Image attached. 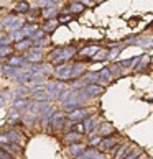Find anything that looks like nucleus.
<instances>
[{
	"label": "nucleus",
	"mask_w": 153,
	"mask_h": 159,
	"mask_svg": "<svg viewBox=\"0 0 153 159\" xmlns=\"http://www.w3.org/2000/svg\"><path fill=\"white\" fill-rule=\"evenodd\" d=\"M74 54H76V49L73 48V46H66V48L55 49V51L51 52V57H53V61L60 66V64H64L68 59H71Z\"/></svg>",
	"instance_id": "nucleus-1"
},
{
	"label": "nucleus",
	"mask_w": 153,
	"mask_h": 159,
	"mask_svg": "<svg viewBox=\"0 0 153 159\" xmlns=\"http://www.w3.org/2000/svg\"><path fill=\"white\" fill-rule=\"evenodd\" d=\"M73 74H74V66H73V64H60V66L55 67V75L60 80L74 79Z\"/></svg>",
	"instance_id": "nucleus-2"
},
{
	"label": "nucleus",
	"mask_w": 153,
	"mask_h": 159,
	"mask_svg": "<svg viewBox=\"0 0 153 159\" xmlns=\"http://www.w3.org/2000/svg\"><path fill=\"white\" fill-rule=\"evenodd\" d=\"M89 113L91 111L87 108H78V110L71 111V113H68V120L73 123H79V121H84L86 118H89Z\"/></svg>",
	"instance_id": "nucleus-3"
},
{
	"label": "nucleus",
	"mask_w": 153,
	"mask_h": 159,
	"mask_svg": "<svg viewBox=\"0 0 153 159\" xmlns=\"http://www.w3.org/2000/svg\"><path fill=\"white\" fill-rule=\"evenodd\" d=\"M64 113H61V111H55V115L51 116V121H50V125H51V129L53 131H60V129H63L64 126Z\"/></svg>",
	"instance_id": "nucleus-4"
},
{
	"label": "nucleus",
	"mask_w": 153,
	"mask_h": 159,
	"mask_svg": "<svg viewBox=\"0 0 153 159\" xmlns=\"http://www.w3.org/2000/svg\"><path fill=\"white\" fill-rule=\"evenodd\" d=\"M117 146V139L115 138H112V136H109V138H104L102 141H101V144L97 146V149L101 151V152H105V151H112L114 148Z\"/></svg>",
	"instance_id": "nucleus-5"
},
{
	"label": "nucleus",
	"mask_w": 153,
	"mask_h": 159,
	"mask_svg": "<svg viewBox=\"0 0 153 159\" xmlns=\"http://www.w3.org/2000/svg\"><path fill=\"white\" fill-rule=\"evenodd\" d=\"M86 151V146L82 144V143H74V144H69L68 146V152H69V156L71 157H78V156H81L82 152Z\"/></svg>",
	"instance_id": "nucleus-6"
},
{
	"label": "nucleus",
	"mask_w": 153,
	"mask_h": 159,
	"mask_svg": "<svg viewBox=\"0 0 153 159\" xmlns=\"http://www.w3.org/2000/svg\"><path fill=\"white\" fill-rule=\"evenodd\" d=\"M76 159H102V152L99 149H96V148H89Z\"/></svg>",
	"instance_id": "nucleus-7"
},
{
	"label": "nucleus",
	"mask_w": 153,
	"mask_h": 159,
	"mask_svg": "<svg viewBox=\"0 0 153 159\" xmlns=\"http://www.w3.org/2000/svg\"><path fill=\"white\" fill-rule=\"evenodd\" d=\"M112 133H115V129H114V126L110 125V123L104 121V123H101V125H99V136L109 138V136H112Z\"/></svg>",
	"instance_id": "nucleus-8"
},
{
	"label": "nucleus",
	"mask_w": 153,
	"mask_h": 159,
	"mask_svg": "<svg viewBox=\"0 0 153 159\" xmlns=\"http://www.w3.org/2000/svg\"><path fill=\"white\" fill-rule=\"evenodd\" d=\"M99 51H101V49H99V46H87V48L79 51V56L81 57H94Z\"/></svg>",
	"instance_id": "nucleus-9"
},
{
	"label": "nucleus",
	"mask_w": 153,
	"mask_h": 159,
	"mask_svg": "<svg viewBox=\"0 0 153 159\" xmlns=\"http://www.w3.org/2000/svg\"><path fill=\"white\" fill-rule=\"evenodd\" d=\"M25 59L26 61H30V62H38L41 59V49L36 48V49H30L25 54Z\"/></svg>",
	"instance_id": "nucleus-10"
},
{
	"label": "nucleus",
	"mask_w": 153,
	"mask_h": 159,
	"mask_svg": "<svg viewBox=\"0 0 153 159\" xmlns=\"http://www.w3.org/2000/svg\"><path fill=\"white\" fill-rule=\"evenodd\" d=\"M82 139V134L76 133V131H69L64 134V143H69V144H74V143H79Z\"/></svg>",
	"instance_id": "nucleus-11"
},
{
	"label": "nucleus",
	"mask_w": 153,
	"mask_h": 159,
	"mask_svg": "<svg viewBox=\"0 0 153 159\" xmlns=\"http://www.w3.org/2000/svg\"><path fill=\"white\" fill-rule=\"evenodd\" d=\"M130 151H132V146H128V144H125V143L119 144V149H117V152H115L114 157H115V159H123Z\"/></svg>",
	"instance_id": "nucleus-12"
},
{
	"label": "nucleus",
	"mask_w": 153,
	"mask_h": 159,
	"mask_svg": "<svg viewBox=\"0 0 153 159\" xmlns=\"http://www.w3.org/2000/svg\"><path fill=\"white\" fill-rule=\"evenodd\" d=\"M82 79L86 80L87 85H92V84H97V82H101V74H99V72H87Z\"/></svg>",
	"instance_id": "nucleus-13"
},
{
	"label": "nucleus",
	"mask_w": 153,
	"mask_h": 159,
	"mask_svg": "<svg viewBox=\"0 0 153 159\" xmlns=\"http://www.w3.org/2000/svg\"><path fill=\"white\" fill-rule=\"evenodd\" d=\"M87 93H89L91 97H97V95H101V93H104V89L101 85H97V84H92V85H86V89H84Z\"/></svg>",
	"instance_id": "nucleus-14"
},
{
	"label": "nucleus",
	"mask_w": 153,
	"mask_h": 159,
	"mask_svg": "<svg viewBox=\"0 0 153 159\" xmlns=\"http://www.w3.org/2000/svg\"><path fill=\"white\" fill-rule=\"evenodd\" d=\"M97 116H89V118H86L84 120V128H86V133H87V136L92 133V129L96 128V123H97Z\"/></svg>",
	"instance_id": "nucleus-15"
},
{
	"label": "nucleus",
	"mask_w": 153,
	"mask_h": 159,
	"mask_svg": "<svg viewBox=\"0 0 153 159\" xmlns=\"http://www.w3.org/2000/svg\"><path fill=\"white\" fill-rule=\"evenodd\" d=\"M101 80L104 82V84H109L110 80H112V70H110V67H104L101 69Z\"/></svg>",
	"instance_id": "nucleus-16"
},
{
	"label": "nucleus",
	"mask_w": 153,
	"mask_h": 159,
	"mask_svg": "<svg viewBox=\"0 0 153 159\" xmlns=\"http://www.w3.org/2000/svg\"><path fill=\"white\" fill-rule=\"evenodd\" d=\"M8 139L13 144H18V146H23V143H25V139L22 138V134L15 133V131H8Z\"/></svg>",
	"instance_id": "nucleus-17"
},
{
	"label": "nucleus",
	"mask_w": 153,
	"mask_h": 159,
	"mask_svg": "<svg viewBox=\"0 0 153 159\" xmlns=\"http://www.w3.org/2000/svg\"><path fill=\"white\" fill-rule=\"evenodd\" d=\"M30 100H26V98H17L15 102H13V108L15 110H22V108H28L30 107Z\"/></svg>",
	"instance_id": "nucleus-18"
},
{
	"label": "nucleus",
	"mask_w": 153,
	"mask_h": 159,
	"mask_svg": "<svg viewBox=\"0 0 153 159\" xmlns=\"http://www.w3.org/2000/svg\"><path fill=\"white\" fill-rule=\"evenodd\" d=\"M23 62H25V57H20V56H13L8 59V66L12 67H22Z\"/></svg>",
	"instance_id": "nucleus-19"
},
{
	"label": "nucleus",
	"mask_w": 153,
	"mask_h": 159,
	"mask_svg": "<svg viewBox=\"0 0 153 159\" xmlns=\"http://www.w3.org/2000/svg\"><path fill=\"white\" fill-rule=\"evenodd\" d=\"M22 31H23V34H25V36H33V34L38 31V26H36V25H25Z\"/></svg>",
	"instance_id": "nucleus-20"
},
{
	"label": "nucleus",
	"mask_w": 153,
	"mask_h": 159,
	"mask_svg": "<svg viewBox=\"0 0 153 159\" xmlns=\"http://www.w3.org/2000/svg\"><path fill=\"white\" fill-rule=\"evenodd\" d=\"M31 44H33V39H23V41H18V43L15 44V48L18 51H22V49H28Z\"/></svg>",
	"instance_id": "nucleus-21"
},
{
	"label": "nucleus",
	"mask_w": 153,
	"mask_h": 159,
	"mask_svg": "<svg viewBox=\"0 0 153 159\" xmlns=\"http://www.w3.org/2000/svg\"><path fill=\"white\" fill-rule=\"evenodd\" d=\"M84 69H86V66H84L82 62L74 64V74H73V77H74V79H79V77H81V74L84 72Z\"/></svg>",
	"instance_id": "nucleus-22"
},
{
	"label": "nucleus",
	"mask_w": 153,
	"mask_h": 159,
	"mask_svg": "<svg viewBox=\"0 0 153 159\" xmlns=\"http://www.w3.org/2000/svg\"><path fill=\"white\" fill-rule=\"evenodd\" d=\"M28 92L31 93V90H30V89H26V87H18V89H15V90H13V95H15L17 98H22V97H25Z\"/></svg>",
	"instance_id": "nucleus-23"
},
{
	"label": "nucleus",
	"mask_w": 153,
	"mask_h": 159,
	"mask_svg": "<svg viewBox=\"0 0 153 159\" xmlns=\"http://www.w3.org/2000/svg\"><path fill=\"white\" fill-rule=\"evenodd\" d=\"M74 95V90H63L61 92V95H60V102L64 103V102H68L69 98H71Z\"/></svg>",
	"instance_id": "nucleus-24"
},
{
	"label": "nucleus",
	"mask_w": 153,
	"mask_h": 159,
	"mask_svg": "<svg viewBox=\"0 0 153 159\" xmlns=\"http://www.w3.org/2000/svg\"><path fill=\"white\" fill-rule=\"evenodd\" d=\"M56 15V7H51V8H43V16L48 20H53V16Z\"/></svg>",
	"instance_id": "nucleus-25"
},
{
	"label": "nucleus",
	"mask_w": 153,
	"mask_h": 159,
	"mask_svg": "<svg viewBox=\"0 0 153 159\" xmlns=\"http://www.w3.org/2000/svg\"><path fill=\"white\" fill-rule=\"evenodd\" d=\"M92 59H94V61H101V59H109V52L105 51V49H101V51H99V52H97L96 56L92 57Z\"/></svg>",
	"instance_id": "nucleus-26"
},
{
	"label": "nucleus",
	"mask_w": 153,
	"mask_h": 159,
	"mask_svg": "<svg viewBox=\"0 0 153 159\" xmlns=\"http://www.w3.org/2000/svg\"><path fill=\"white\" fill-rule=\"evenodd\" d=\"M84 10V5L79 3V2H73L71 3V11L73 13H81V11Z\"/></svg>",
	"instance_id": "nucleus-27"
},
{
	"label": "nucleus",
	"mask_w": 153,
	"mask_h": 159,
	"mask_svg": "<svg viewBox=\"0 0 153 159\" xmlns=\"http://www.w3.org/2000/svg\"><path fill=\"white\" fill-rule=\"evenodd\" d=\"M15 16H8V18H3V21H2V28H7L8 26V30L12 28V25H13L15 23Z\"/></svg>",
	"instance_id": "nucleus-28"
},
{
	"label": "nucleus",
	"mask_w": 153,
	"mask_h": 159,
	"mask_svg": "<svg viewBox=\"0 0 153 159\" xmlns=\"http://www.w3.org/2000/svg\"><path fill=\"white\" fill-rule=\"evenodd\" d=\"M137 44L143 46V48H153V39L151 38H148V39H138Z\"/></svg>",
	"instance_id": "nucleus-29"
},
{
	"label": "nucleus",
	"mask_w": 153,
	"mask_h": 159,
	"mask_svg": "<svg viewBox=\"0 0 153 159\" xmlns=\"http://www.w3.org/2000/svg\"><path fill=\"white\" fill-rule=\"evenodd\" d=\"M73 131L76 133H82V131H86V128H84V123H73Z\"/></svg>",
	"instance_id": "nucleus-30"
},
{
	"label": "nucleus",
	"mask_w": 153,
	"mask_h": 159,
	"mask_svg": "<svg viewBox=\"0 0 153 159\" xmlns=\"http://www.w3.org/2000/svg\"><path fill=\"white\" fill-rule=\"evenodd\" d=\"M140 156H142V151H130L123 159H138Z\"/></svg>",
	"instance_id": "nucleus-31"
},
{
	"label": "nucleus",
	"mask_w": 153,
	"mask_h": 159,
	"mask_svg": "<svg viewBox=\"0 0 153 159\" xmlns=\"http://www.w3.org/2000/svg\"><path fill=\"white\" fill-rule=\"evenodd\" d=\"M28 10V3L26 2H20V3H17V7H15V11H26Z\"/></svg>",
	"instance_id": "nucleus-32"
},
{
	"label": "nucleus",
	"mask_w": 153,
	"mask_h": 159,
	"mask_svg": "<svg viewBox=\"0 0 153 159\" xmlns=\"http://www.w3.org/2000/svg\"><path fill=\"white\" fill-rule=\"evenodd\" d=\"M13 54V49L10 46H2V57H7V56H12Z\"/></svg>",
	"instance_id": "nucleus-33"
},
{
	"label": "nucleus",
	"mask_w": 153,
	"mask_h": 159,
	"mask_svg": "<svg viewBox=\"0 0 153 159\" xmlns=\"http://www.w3.org/2000/svg\"><path fill=\"white\" fill-rule=\"evenodd\" d=\"M53 3H55V0H40V5H41L43 8H51V7H55Z\"/></svg>",
	"instance_id": "nucleus-34"
},
{
	"label": "nucleus",
	"mask_w": 153,
	"mask_h": 159,
	"mask_svg": "<svg viewBox=\"0 0 153 159\" xmlns=\"http://www.w3.org/2000/svg\"><path fill=\"white\" fill-rule=\"evenodd\" d=\"M55 26H56V21H55V20L46 21V25H45V31H53V30H55Z\"/></svg>",
	"instance_id": "nucleus-35"
},
{
	"label": "nucleus",
	"mask_w": 153,
	"mask_h": 159,
	"mask_svg": "<svg viewBox=\"0 0 153 159\" xmlns=\"http://www.w3.org/2000/svg\"><path fill=\"white\" fill-rule=\"evenodd\" d=\"M150 61V57L148 56H143L142 59H140V62H138V66H137V69H143L145 66H146V62Z\"/></svg>",
	"instance_id": "nucleus-36"
},
{
	"label": "nucleus",
	"mask_w": 153,
	"mask_h": 159,
	"mask_svg": "<svg viewBox=\"0 0 153 159\" xmlns=\"http://www.w3.org/2000/svg\"><path fill=\"white\" fill-rule=\"evenodd\" d=\"M119 52H120V48H115V49H112L109 52V59H115L117 56H119Z\"/></svg>",
	"instance_id": "nucleus-37"
},
{
	"label": "nucleus",
	"mask_w": 153,
	"mask_h": 159,
	"mask_svg": "<svg viewBox=\"0 0 153 159\" xmlns=\"http://www.w3.org/2000/svg\"><path fill=\"white\" fill-rule=\"evenodd\" d=\"M73 20V15H63L60 16V23H69Z\"/></svg>",
	"instance_id": "nucleus-38"
},
{
	"label": "nucleus",
	"mask_w": 153,
	"mask_h": 159,
	"mask_svg": "<svg viewBox=\"0 0 153 159\" xmlns=\"http://www.w3.org/2000/svg\"><path fill=\"white\" fill-rule=\"evenodd\" d=\"M102 139H104L102 136H97V138H92L89 144H91V146H99V144H101V141H102Z\"/></svg>",
	"instance_id": "nucleus-39"
},
{
	"label": "nucleus",
	"mask_w": 153,
	"mask_h": 159,
	"mask_svg": "<svg viewBox=\"0 0 153 159\" xmlns=\"http://www.w3.org/2000/svg\"><path fill=\"white\" fill-rule=\"evenodd\" d=\"M43 34H45L43 31H40V30H38V31H36V33H35V34H33V36H31V39H33V41H38V39H43Z\"/></svg>",
	"instance_id": "nucleus-40"
},
{
	"label": "nucleus",
	"mask_w": 153,
	"mask_h": 159,
	"mask_svg": "<svg viewBox=\"0 0 153 159\" xmlns=\"http://www.w3.org/2000/svg\"><path fill=\"white\" fill-rule=\"evenodd\" d=\"M41 74H51V69H50V66H46V64H41Z\"/></svg>",
	"instance_id": "nucleus-41"
},
{
	"label": "nucleus",
	"mask_w": 153,
	"mask_h": 159,
	"mask_svg": "<svg viewBox=\"0 0 153 159\" xmlns=\"http://www.w3.org/2000/svg\"><path fill=\"white\" fill-rule=\"evenodd\" d=\"M10 41H12V39H10V36L7 38L5 34H2V41H0V43H2V46H8V44H10Z\"/></svg>",
	"instance_id": "nucleus-42"
},
{
	"label": "nucleus",
	"mask_w": 153,
	"mask_h": 159,
	"mask_svg": "<svg viewBox=\"0 0 153 159\" xmlns=\"http://www.w3.org/2000/svg\"><path fill=\"white\" fill-rule=\"evenodd\" d=\"M0 156H2V159H13V156H12L10 152H7L5 149H2V152H0Z\"/></svg>",
	"instance_id": "nucleus-43"
},
{
	"label": "nucleus",
	"mask_w": 153,
	"mask_h": 159,
	"mask_svg": "<svg viewBox=\"0 0 153 159\" xmlns=\"http://www.w3.org/2000/svg\"><path fill=\"white\" fill-rule=\"evenodd\" d=\"M74 2H79V3H82V5H89V7H92V5H94L92 0H74Z\"/></svg>",
	"instance_id": "nucleus-44"
},
{
	"label": "nucleus",
	"mask_w": 153,
	"mask_h": 159,
	"mask_svg": "<svg viewBox=\"0 0 153 159\" xmlns=\"http://www.w3.org/2000/svg\"><path fill=\"white\" fill-rule=\"evenodd\" d=\"M55 2H61V0H55Z\"/></svg>",
	"instance_id": "nucleus-45"
},
{
	"label": "nucleus",
	"mask_w": 153,
	"mask_h": 159,
	"mask_svg": "<svg viewBox=\"0 0 153 159\" xmlns=\"http://www.w3.org/2000/svg\"><path fill=\"white\" fill-rule=\"evenodd\" d=\"M138 159H140V157H138Z\"/></svg>",
	"instance_id": "nucleus-46"
}]
</instances>
